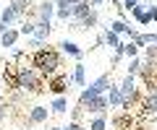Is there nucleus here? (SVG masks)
<instances>
[{
	"instance_id": "f257e3e1",
	"label": "nucleus",
	"mask_w": 157,
	"mask_h": 130,
	"mask_svg": "<svg viewBox=\"0 0 157 130\" xmlns=\"http://www.w3.org/2000/svg\"><path fill=\"white\" fill-rule=\"evenodd\" d=\"M32 65L39 70V73L45 76V78H52V76L63 73V57L58 50H52V47H39V50L32 52Z\"/></svg>"
},
{
	"instance_id": "f03ea898",
	"label": "nucleus",
	"mask_w": 157,
	"mask_h": 130,
	"mask_svg": "<svg viewBox=\"0 0 157 130\" xmlns=\"http://www.w3.org/2000/svg\"><path fill=\"white\" fill-rule=\"evenodd\" d=\"M136 112H139L144 120H155L157 117V91H144Z\"/></svg>"
},
{
	"instance_id": "7ed1b4c3",
	"label": "nucleus",
	"mask_w": 157,
	"mask_h": 130,
	"mask_svg": "<svg viewBox=\"0 0 157 130\" xmlns=\"http://www.w3.org/2000/svg\"><path fill=\"white\" fill-rule=\"evenodd\" d=\"M71 83H73V78L68 73H58V76H52V78H47V91H50L52 96H66V91H68Z\"/></svg>"
},
{
	"instance_id": "20e7f679",
	"label": "nucleus",
	"mask_w": 157,
	"mask_h": 130,
	"mask_svg": "<svg viewBox=\"0 0 157 130\" xmlns=\"http://www.w3.org/2000/svg\"><path fill=\"white\" fill-rule=\"evenodd\" d=\"M55 13H58L55 0H42V3H37V21H47V23H52Z\"/></svg>"
},
{
	"instance_id": "39448f33",
	"label": "nucleus",
	"mask_w": 157,
	"mask_h": 130,
	"mask_svg": "<svg viewBox=\"0 0 157 130\" xmlns=\"http://www.w3.org/2000/svg\"><path fill=\"white\" fill-rule=\"evenodd\" d=\"M107 109H110V102H107V94H102V96H94V99L86 104L84 112L86 114H105Z\"/></svg>"
},
{
	"instance_id": "423d86ee",
	"label": "nucleus",
	"mask_w": 157,
	"mask_h": 130,
	"mask_svg": "<svg viewBox=\"0 0 157 130\" xmlns=\"http://www.w3.org/2000/svg\"><path fill=\"white\" fill-rule=\"evenodd\" d=\"M50 107H42V104H34V107H29V125H42L47 122V117H50Z\"/></svg>"
},
{
	"instance_id": "0eeeda50",
	"label": "nucleus",
	"mask_w": 157,
	"mask_h": 130,
	"mask_svg": "<svg viewBox=\"0 0 157 130\" xmlns=\"http://www.w3.org/2000/svg\"><path fill=\"white\" fill-rule=\"evenodd\" d=\"M113 125H115L118 130H139V125H136L134 114H128V112L115 114V117H113Z\"/></svg>"
},
{
	"instance_id": "6e6552de",
	"label": "nucleus",
	"mask_w": 157,
	"mask_h": 130,
	"mask_svg": "<svg viewBox=\"0 0 157 130\" xmlns=\"http://www.w3.org/2000/svg\"><path fill=\"white\" fill-rule=\"evenodd\" d=\"M110 86H113V73H102L100 78H94V81L89 83V89L94 91V94L102 96V94H107V89H110Z\"/></svg>"
},
{
	"instance_id": "1a4fd4ad",
	"label": "nucleus",
	"mask_w": 157,
	"mask_h": 130,
	"mask_svg": "<svg viewBox=\"0 0 157 130\" xmlns=\"http://www.w3.org/2000/svg\"><path fill=\"white\" fill-rule=\"evenodd\" d=\"M107 102H110V109H121L123 104V91H121V83H113L107 89Z\"/></svg>"
},
{
	"instance_id": "9d476101",
	"label": "nucleus",
	"mask_w": 157,
	"mask_h": 130,
	"mask_svg": "<svg viewBox=\"0 0 157 130\" xmlns=\"http://www.w3.org/2000/svg\"><path fill=\"white\" fill-rule=\"evenodd\" d=\"M58 47H60V52H63V55L73 57V60H81V55H84V52H81V47H78L76 42H71V39H63Z\"/></svg>"
},
{
	"instance_id": "9b49d317",
	"label": "nucleus",
	"mask_w": 157,
	"mask_h": 130,
	"mask_svg": "<svg viewBox=\"0 0 157 130\" xmlns=\"http://www.w3.org/2000/svg\"><path fill=\"white\" fill-rule=\"evenodd\" d=\"M71 78H73V86H78V89H86V65H84V62H76V65H73Z\"/></svg>"
},
{
	"instance_id": "f8f14e48",
	"label": "nucleus",
	"mask_w": 157,
	"mask_h": 130,
	"mask_svg": "<svg viewBox=\"0 0 157 130\" xmlns=\"http://www.w3.org/2000/svg\"><path fill=\"white\" fill-rule=\"evenodd\" d=\"M21 39V31L18 29H6V34L0 37V47H6V50H11V47H16V42Z\"/></svg>"
},
{
	"instance_id": "ddd939ff",
	"label": "nucleus",
	"mask_w": 157,
	"mask_h": 130,
	"mask_svg": "<svg viewBox=\"0 0 157 130\" xmlns=\"http://www.w3.org/2000/svg\"><path fill=\"white\" fill-rule=\"evenodd\" d=\"M97 23H100V13H97L94 8H92V11L86 13V16L81 18V21H76V23H73V29H94Z\"/></svg>"
},
{
	"instance_id": "4468645a",
	"label": "nucleus",
	"mask_w": 157,
	"mask_h": 130,
	"mask_svg": "<svg viewBox=\"0 0 157 130\" xmlns=\"http://www.w3.org/2000/svg\"><path fill=\"white\" fill-rule=\"evenodd\" d=\"M102 37H105V47H110L113 52L123 47V42H121V34H115V31H110V29H105V31H102Z\"/></svg>"
},
{
	"instance_id": "2eb2a0df",
	"label": "nucleus",
	"mask_w": 157,
	"mask_h": 130,
	"mask_svg": "<svg viewBox=\"0 0 157 130\" xmlns=\"http://www.w3.org/2000/svg\"><path fill=\"white\" fill-rule=\"evenodd\" d=\"M50 112L52 114H66L68 112V96H55L50 102Z\"/></svg>"
},
{
	"instance_id": "dca6fc26",
	"label": "nucleus",
	"mask_w": 157,
	"mask_h": 130,
	"mask_svg": "<svg viewBox=\"0 0 157 130\" xmlns=\"http://www.w3.org/2000/svg\"><path fill=\"white\" fill-rule=\"evenodd\" d=\"M92 8H94V5H92L89 0H81V3H76V5H73V23H76V21H81V18H84L86 13L92 11Z\"/></svg>"
},
{
	"instance_id": "f3484780",
	"label": "nucleus",
	"mask_w": 157,
	"mask_h": 130,
	"mask_svg": "<svg viewBox=\"0 0 157 130\" xmlns=\"http://www.w3.org/2000/svg\"><path fill=\"white\" fill-rule=\"evenodd\" d=\"M0 16H3V21H6V26H8V29H11L13 23H16V21L21 23V18H18V13L13 11L11 5H6V8H3V11H0Z\"/></svg>"
},
{
	"instance_id": "a211bd4d",
	"label": "nucleus",
	"mask_w": 157,
	"mask_h": 130,
	"mask_svg": "<svg viewBox=\"0 0 157 130\" xmlns=\"http://www.w3.org/2000/svg\"><path fill=\"white\" fill-rule=\"evenodd\" d=\"M131 23H126L123 18H115V21H110V31H115V34H126L128 37V31H131Z\"/></svg>"
},
{
	"instance_id": "6ab92c4d",
	"label": "nucleus",
	"mask_w": 157,
	"mask_h": 130,
	"mask_svg": "<svg viewBox=\"0 0 157 130\" xmlns=\"http://www.w3.org/2000/svg\"><path fill=\"white\" fill-rule=\"evenodd\" d=\"M34 29H37V21H32V18H24V21L18 23L21 37H34Z\"/></svg>"
},
{
	"instance_id": "aec40b11",
	"label": "nucleus",
	"mask_w": 157,
	"mask_h": 130,
	"mask_svg": "<svg viewBox=\"0 0 157 130\" xmlns=\"http://www.w3.org/2000/svg\"><path fill=\"white\" fill-rule=\"evenodd\" d=\"M86 130H107V117L105 114H94L92 122L86 125Z\"/></svg>"
},
{
	"instance_id": "412c9836",
	"label": "nucleus",
	"mask_w": 157,
	"mask_h": 130,
	"mask_svg": "<svg viewBox=\"0 0 157 130\" xmlns=\"http://www.w3.org/2000/svg\"><path fill=\"white\" fill-rule=\"evenodd\" d=\"M141 60L157 68V44H147V47H144V57H141Z\"/></svg>"
},
{
	"instance_id": "4be33fe9",
	"label": "nucleus",
	"mask_w": 157,
	"mask_h": 130,
	"mask_svg": "<svg viewBox=\"0 0 157 130\" xmlns=\"http://www.w3.org/2000/svg\"><path fill=\"white\" fill-rule=\"evenodd\" d=\"M139 50H141V47L136 44V42H126V44H123V55L128 57V60H134V57H139Z\"/></svg>"
},
{
	"instance_id": "5701e85b",
	"label": "nucleus",
	"mask_w": 157,
	"mask_h": 130,
	"mask_svg": "<svg viewBox=\"0 0 157 130\" xmlns=\"http://www.w3.org/2000/svg\"><path fill=\"white\" fill-rule=\"evenodd\" d=\"M139 73H141V57L128 60V70H126V76H136V78H139Z\"/></svg>"
},
{
	"instance_id": "b1692460",
	"label": "nucleus",
	"mask_w": 157,
	"mask_h": 130,
	"mask_svg": "<svg viewBox=\"0 0 157 130\" xmlns=\"http://www.w3.org/2000/svg\"><path fill=\"white\" fill-rule=\"evenodd\" d=\"M58 21H73V8H58Z\"/></svg>"
},
{
	"instance_id": "393cba45",
	"label": "nucleus",
	"mask_w": 157,
	"mask_h": 130,
	"mask_svg": "<svg viewBox=\"0 0 157 130\" xmlns=\"http://www.w3.org/2000/svg\"><path fill=\"white\" fill-rule=\"evenodd\" d=\"M131 16H134V18H136V21H141V18H144V16H147V8H144V5H141V3H139V5H136V8H134V11H131Z\"/></svg>"
},
{
	"instance_id": "a878e982",
	"label": "nucleus",
	"mask_w": 157,
	"mask_h": 130,
	"mask_svg": "<svg viewBox=\"0 0 157 130\" xmlns=\"http://www.w3.org/2000/svg\"><path fill=\"white\" fill-rule=\"evenodd\" d=\"M136 5H139V0H123V13H131Z\"/></svg>"
},
{
	"instance_id": "bb28decb",
	"label": "nucleus",
	"mask_w": 157,
	"mask_h": 130,
	"mask_svg": "<svg viewBox=\"0 0 157 130\" xmlns=\"http://www.w3.org/2000/svg\"><path fill=\"white\" fill-rule=\"evenodd\" d=\"M66 130H86V128H84L81 122H76V120H71V122L66 125Z\"/></svg>"
},
{
	"instance_id": "cd10ccee",
	"label": "nucleus",
	"mask_w": 157,
	"mask_h": 130,
	"mask_svg": "<svg viewBox=\"0 0 157 130\" xmlns=\"http://www.w3.org/2000/svg\"><path fill=\"white\" fill-rule=\"evenodd\" d=\"M55 5L58 8H73L76 3H73V0H55Z\"/></svg>"
},
{
	"instance_id": "c85d7f7f",
	"label": "nucleus",
	"mask_w": 157,
	"mask_h": 130,
	"mask_svg": "<svg viewBox=\"0 0 157 130\" xmlns=\"http://www.w3.org/2000/svg\"><path fill=\"white\" fill-rule=\"evenodd\" d=\"M6 114H8V104H6V102H0V122L6 120Z\"/></svg>"
},
{
	"instance_id": "c756f323",
	"label": "nucleus",
	"mask_w": 157,
	"mask_h": 130,
	"mask_svg": "<svg viewBox=\"0 0 157 130\" xmlns=\"http://www.w3.org/2000/svg\"><path fill=\"white\" fill-rule=\"evenodd\" d=\"M147 13H149L152 21H157V5H149V8H147Z\"/></svg>"
},
{
	"instance_id": "7c9ffc66",
	"label": "nucleus",
	"mask_w": 157,
	"mask_h": 130,
	"mask_svg": "<svg viewBox=\"0 0 157 130\" xmlns=\"http://www.w3.org/2000/svg\"><path fill=\"white\" fill-rule=\"evenodd\" d=\"M6 29H8V26H6V21H3V16H0V37L6 34Z\"/></svg>"
},
{
	"instance_id": "2f4dec72",
	"label": "nucleus",
	"mask_w": 157,
	"mask_h": 130,
	"mask_svg": "<svg viewBox=\"0 0 157 130\" xmlns=\"http://www.w3.org/2000/svg\"><path fill=\"white\" fill-rule=\"evenodd\" d=\"M89 3H92V5H105L107 0H89Z\"/></svg>"
},
{
	"instance_id": "473e14b6",
	"label": "nucleus",
	"mask_w": 157,
	"mask_h": 130,
	"mask_svg": "<svg viewBox=\"0 0 157 130\" xmlns=\"http://www.w3.org/2000/svg\"><path fill=\"white\" fill-rule=\"evenodd\" d=\"M47 130H66V128H60V125H52V128H47Z\"/></svg>"
},
{
	"instance_id": "72a5a7b5",
	"label": "nucleus",
	"mask_w": 157,
	"mask_h": 130,
	"mask_svg": "<svg viewBox=\"0 0 157 130\" xmlns=\"http://www.w3.org/2000/svg\"><path fill=\"white\" fill-rule=\"evenodd\" d=\"M73 3H81V0H73Z\"/></svg>"
},
{
	"instance_id": "f704fd0d",
	"label": "nucleus",
	"mask_w": 157,
	"mask_h": 130,
	"mask_svg": "<svg viewBox=\"0 0 157 130\" xmlns=\"http://www.w3.org/2000/svg\"><path fill=\"white\" fill-rule=\"evenodd\" d=\"M0 86H3V78H0Z\"/></svg>"
}]
</instances>
